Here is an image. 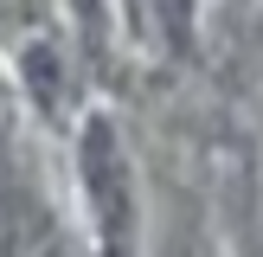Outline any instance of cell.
Here are the masks:
<instances>
[{
	"label": "cell",
	"instance_id": "1",
	"mask_svg": "<svg viewBox=\"0 0 263 257\" xmlns=\"http://www.w3.org/2000/svg\"><path fill=\"white\" fill-rule=\"evenodd\" d=\"M77 167H84V199L97 212L103 257H135V180H128V154L103 116H90L77 135Z\"/></svg>",
	"mask_w": 263,
	"mask_h": 257
},
{
	"label": "cell",
	"instance_id": "2",
	"mask_svg": "<svg viewBox=\"0 0 263 257\" xmlns=\"http://www.w3.org/2000/svg\"><path fill=\"white\" fill-rule=\"evenodd\" d=\"M148 13L167 26V39H186V0H148Z\"/></svg>",
	"mask_w": 263,
	"mask_h": 257
},
{
	"label": "cell",
	"instance_id": "3",
	"mask_svg": "<svg viewBox=\"0 0 263 257\" xmlns=\"http://www.w3.org/2000/svg\"><path fill=\"white\" fill-rule=\"evenodd\" d=\"M0 13H7L13 26H39L45 20V0H0Z\"/></svg>",
	"mask_w": 263,
	"mask_h": 257
},
{
	"label": "cell",
	"instance_id": "4",
	"mask_svg": "<svg viewBox=\"0 0 263 257\" xmlns=\"http://www.w3.org/2000/svg\"><path fill=\"white\" fill-rule=\"evenodd\" d=\"M167 257H212V251H205V244H174Z\"/></svg>",
	"mask_w": 263,
	"mask_h": 257
}]
</instances>
